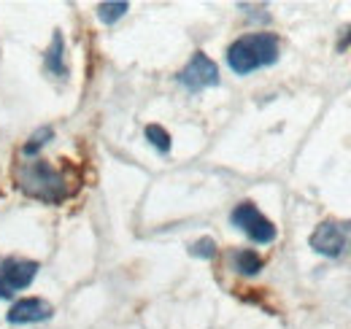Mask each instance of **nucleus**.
I'll use <instances>...</instances> for the list:
<instances>
[{
    "instance_id": "obj_13",
    "label": "nucleus",
    "mask_w": 351,
    "mask_h": 329,
    "mask_svg": "<svg viewBox=\"0 0 351 329\" xmlns=\"http://www.w3.org/2000/svg\"><path fill=\"white\" fill-rule=\"evenodd\" d=\"M189 254L197 259H214L217 256V241L214 238H200L189 246Z\"/></svg>"
},
{
    "instance_id": "obj_4",
    "label": "nucleus",
    "mask_w": 351,
    "mask_h": 329,
    "mask_svg": "<svg viewBox=\"0 0 351 329\" xmlns=\"http://www.w3.org/2000/svg\"><path fill=\"white\" fill-rule=\"evenodd\" d=\"M176 82L181 84L186 92L197 95V92H203V89L219 86V68H217V62H214L208 54L195 51V54H192V60L178 71Z\"/></svg>"
},
{
    "instance_id": "obj_1",
    "label": "nucleus",
    "mask_w": 351,
    "mask_h": 329,
    "mask_svg": "<svg viewBox=\"0 0 351 329\" xmlns=\"http://www.w3.org/2000/svg\"><path fill=\"white\" fill-rule=\"evenodd\" d=\"M16 186L46 206H60L73 195V186L68 175L46 160H30L16 167Z\"/></svg>"
},
{
    "instance_id": "obj_12",
    "label": "nucleus",
    "mask_w": 351,
    "mask_h": 329,
    "mask_svg": "<svg viewBox=\"0 0 351 329\" xmlns=\"http://www.w3.org/2000/svg\"><path fill=\"white\" fill-rule=\"evenodd\" d=\"M51 138H54V130H51V127H41V130H36V132L27 138V143H25L22 154H25V157H38V151L44 149Z\"/></svg>"
},
{
    "instance_id": "obj_9",
    "label": "nucleus",
    "mask_w": 351,
    "mask_h": 329,
    "mask_svg": "<svg viewBox=\"0 0 351 329\" xmlns=\"http://www.w3.org/2000/svg\"><path fill=\"white\" fill-rule=\"evenodd\" d=\"M232 265H235V270H238L241 276H260L265 262L257 251H252V248H241V251L232 254Z\"/></svg>"
},
{
    "instance_id": "obj_11",
    "label": "nucleus",
    "mask_w": 351,
    "mask_h": 329,
    "mask_svg": "<svg viewBox=\"0 0 351 329\" xmlns=\"http://www.w3.org/2000/svg\"><path fill=\"white\" fill-rule=\"evenodd\" d=\"M130 11V3H119V0H114V3H100L97 5V19L103 22V25H117L125 14Z\"/></svg>"
},
{
    "instance_id": "obj_5",
    "label": "nucleus",
    "mask_w": 351,
    "mask_h": 329,
    "mask_svg": "<svg viewBox=\"0 0 351 329\" xmlns=\"http://www.w3.org/2000/svg\"><path fill=\"white\" fill-rule=\"evenodd\" d=\"M38 262L30 259H5L0 262V300H11L16 291H25L38 276Z\"/></svg>"
},
{
    "instance_id": "obj_10",
    "label": "nucleus",
    "mask_w": 351,
    "mask_h": 329,
    "mask_svg": "<svg viewBox=\"0 0 351 329\" xmlns=\"http://www.w3.org/2000/svg\"><path fill=\"white\" fill-rule=\"evenodd\" d=\"M143 132H146V141L154 146V151H157V154H171L173 138H171V132H168L162 124H149Z\"/></svg>"
},
{
    "instance_id": "obj_7",
    "label": "nucleus",
    "mask_w": 351,
    "mask_h": 329,
    "mask_svg": "<svg viewBox=\"0 0 351 329\" xmlns=\"http://www.w3.org/2000/svg\"><path fill=\"white\" fill-rule=\"evenodd\" d=\"M54 316V308L41 300V297H27L11 305V310L5 313V321L14 327H25V324H44Z\"/></svg>"
},
{
    "instance_id": "obj_3",
    "label": "nucleus",
    "mask_w": 351,
    "mask_h": 329,
    "mask_svg": "<svg viewBox=\"0 0 351 329\" xmlns=\"http://www.w3.org/2000/svg\"><path fill=\"white\" fill-rule=\"evenodd\" d=\"M230 221H232V227H238L249 241H254V243H260V246H267V243L276 241V224H273L254 203H241V206H235V210L230 213Z\"/></svg>"
},
{
    "instance_id": "obj_8",
    "label": "nucleus",
    "mask_w": 351,
    "mask_h": 329,
    "mask_svg": "<svg viewBox=\"0 0 351 329\" xmlns=\"http://www.w3.org/2000/svg\"><path fill=\"white\" fill-rule=\"evenodd\" d=\"M44 68L49 76H57V79H65L68 76V60H65V38L60 30H54L51 43L44 54Z\"/></svg>"
},
{
    "instance_id": "obj_2",
    "label": "nucleus",
    "mask_w": 351,
    "mask_h": 329,
    "mask_svg": "<svg viewBox=\"0 0 351 329\" xmlns=\"http://www.w3.org/2000/svg\"><path fill=\"white\" fill-rule=\"evenodd\" d=\"M281 57V43L273 33H249L227 49V65L238 76H249L254 71H263L276 65Z\"/></svg>"
},
{
    "instance_id": "obj_14",
    "label": "nucleus",
    "mask_w": 351,
    "mask_h": 329,
    "mask_svg": "<svg viewBox=\"0 0 351 329\" xmlns=\"http://www.w3.org/2000/svg\"><path fill=\"white\" fill-rule=\"evenodd\" d=\"M349 46H351V27L346 30V36L338 41V51H343V49H349Z\"/></svg>"
},
{
    "instance_id": "obj_6",
    "label": "nucleus",
    "mask_w": 351,
    "mask_h": 329,
    "mask_svg": "<svg viewBox=\"0 0 351 329\" xmlns=\"http://www.w3.org/2000/svg\"><path fill=\"white\" fill-rule=\"evenodd\" d=\"M308 243H311V248H313L316 254L335 259V256H341L343 248H346V227H341L338 221H322V224L311 232Z\"/></svg>"
}]
</instances>
